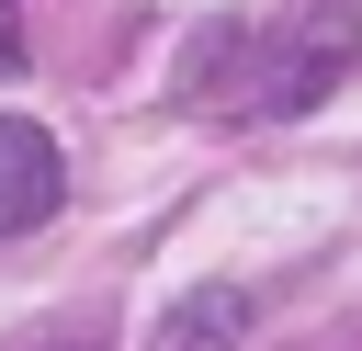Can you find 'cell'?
Listing matches in <instances>:
<instances>
[{
  "mask_svg": "<svg viewBox=\"0 0 362 351\" xmlns=\"http://www.w3.org/2000/svg\"><path fill=\"white\" fill-rule=\"evenodd\" d=\"M362 57V23L339 11V0H305V23H283L272 45H260V68H249V91H238V113H305L317 91H339V68Z\"/></svg>",
  "mask_w": 362,
  "mask_h": 351,
  "instance_id": "1",
  "label": "cell"
},
{
  "mask_svg": "<svg viewBox=\"0 0 362 351\" xmlns=\"http://www.w3.org/2000/svg\"><path fill=\"white\" fill-rule=\"evenodd\" d=\"M0 68H23V0H0Z\"/></svg>",
  "mask_w": 362,
  "mask_h": 351,
  "instance_id": "4",
  "label": "cell"
},
{
  "mask_svg": "<svg viewBox=\"0 0 362 351\" xmlns=\"http://www.w3.org/2000/svg\"><path fill=\"white\" fill-rule=\"evenodd\" d=\"M238 317H249V306L215 283V294H192V317H170V340H158V351H226V340H238Z\"/></svg>",
  "mask_w": 362,
  "mask_h": 351,
  "instance_id": "3",
  "label": "cell"
},
{
  "mask_svg": "<svg viewBox=\"0 0 362 351\" xmlns=\"http://www.w3.org/2000/svg\"><path fill=\"white\" fill-rule=\"evenodd\" d=\"M68 204V170H57V136L0 113V238H34L45 215Z\"/></svg>",
  "mask_w": 362,
  "mask_h": 351,
  "instance_id": "2",
  "label": "cell"
}]
</instances>
